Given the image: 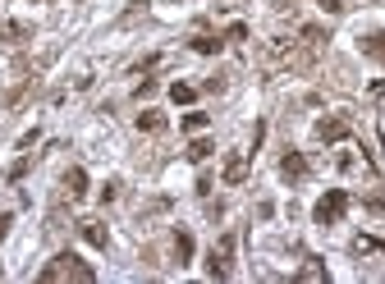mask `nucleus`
Instances as JSON below:
<instances>
[{
  "label": "nucleus",
  "mask_w": 385,
  "mask_h": 284,
  "mask_svg": "<svg viewBox=\"0 0 385 284\" xmlns=\"http://www.w3.org/2000/svg\"><path fill=\"white\" fill-rule=\"evenodd\" d=\"M37 280L41 284H55V280H74V284H92L96 280V270L87 266V261L79 257V253H55L46 266L37 270Z\"/></svg>",
  "instance_id": "nucleus-1"
},
{
  "label": "nucleus",
  "mask_w": 385,
  "mask_h": 284,
  "mask_svg": "<svg viewBox=\"0 0 385 284\" xmlns=\"http://www.w3.org/2000/svg\"><path fill=\"white\" fill-rule=\"evenodd\" d=\"M354 206V198H349V188H326L321 193V202L312 206V220L321 225V229H330V225H339L344 220V211Z\"/></svg>",
  "instance_id": "nucleus-2"
},
{
  "label": "nucleus",
  "mask_w": 385,
  "mask_h": 284,
  "mask_svg": "<svg viewBox=\"0 0 385 284\" xmlns=\"http://www.w3.org/2000/svg\"><path fill=\"white\" fill-rule=\"evenodd\" d=\"M234 234H220V243L211 248V257H206V275L211 280H229V270H234Z\"/></svg>",
  "instance_id": "nucleus-3"
},
{
  "label": "nucleus",
  "mask_w": 385,
  "mask_h": 284,
  "mask_svg": "<svg viewBox=\"0 0 385 284\" xmlns=\"http://www.w3.org/2000/svg\"><path fill=\"white\" fill-rule=\"evenodd\" d=\"M344 138H354V119H349V115H326V119H316V142L335 147V142H344Z\"/></svg>",
  "instance_id": "nucleus-4"
},
{
  "label": "nucleus",
  "mask_w": 385,
  "mask_h": 284,
  "mask_svg": "<svg viewBox=\"0 0 385 284\" xmlns=\"http://www.w3.org/2000/svg\"><path fill=\"white\" fill-rule=\"evenodd\" d=\"M307 174H312L307 156H303V151H294V147H284V151H280V179H284V183H303Z\"/></svg>",
  "instance_id": "nucleus-5"
},
{
  "label": "nucleus",
  "mask_w": 385,
  "mask_h": 284,
  "mask_svg": "<svg viewBox=\"0 0 385 284\" xmlns=\"http://www.w3.org/2000/svg\"><path fill=\"white\" fill-rule=\"evenodd\" d=\"M19 41H32V24L5 19V24H0V46H19Z\"/></svg>",
  "instance_id": "nucleus-6"
},
{
  "label": "nucleus",
  "mask_w": 385,
  "mask_h": 284,
  "mask_svg": "<svg viewBox=\"0 0 385 284\" xmlns=\"http://www.w3.org/2000/svg\"><path fill=\"white\" fill-rule=\"evenodd\" d=\"M64 198H69V202H83L87 198V170L83 166L64 170Z\"/></svg>",
  "instance_id": "nucleus-7"
},
{
  "label": "nucleus",
  "mask_w": 385,
  "mask_h": 284,
  "mask_svg": "<svg viewBox=\"0 0 385 284\" xmlns=\"http://www.w3.org/2000/svg\"><path fill=\"white\" fill-rule=\"evenodd\" d=\"M358 51H362L367 60L385 64V32H362V37H358Z\"/></svg>",
  "instance_id": "nucleus-8"
},
{
  "label": "nucleus",
  "mask_w": 385,
  "mask_h": 284,
  "mask_svg": "<svg viewBox=\"0 0 385 284\" xmlns=\"http://www.w3.org/2000/svg\"><path fill=\"white\" fill-rule=\"evenodd\" d=\"M79 234H83L92 248H110V229H106L101 220H83V225H79Z\"/></svg>",
  "instance_id": "nucleus-9"
},
{
  "label": "nucleus",
  "mask_w": 385,
  "mask_h": 284,
  "mask_svg": "<svg viewBox=\"0 0 385 284\" xmlns=\"http://www.w3.org/2000/svg\"><path fill=\"white\" fill-rule=\"evenodd\" d=\"M189 261H193V234L174 229V266H189Z\"/></svg>",
  "instance_id": "nucleus-10"
},
{
  "label": "nucleus",
  "mask_w": 385,
  "mask_h": 284,
  "mask_svg": "<svg viewBox=\"0 0 385 284\" xmlns=\"http://www.w3.org/2000/svg\"><path fill=\"white\" fill-rule=\"evenodd\" d=\"M248 179V156H229L225 161V183L234 188V183H244Z\"/></svg>",
  "instance_id": "nucleus-11"
},
{
  "label": "nucleus",
  "mask_w": 385,
  "mask_h": 284,
  "mask_svg": "<svg viewBox=\"0 0 385 284\" xmlns=\"http://www.w3.org/2000/svg\"><path fill=\"white\" fill-rule=\"evenodd\" d=\"M189 46L197 51V56H220V46H225V41H220V37H211V32H197V37L189 41Z\"/></svg>",
  "instance_id": "nucleus-12"
},
{
  "label": "nucleus",
  "mask_w": 385,
  "mask_h": 284,
  "mask_svg": "<svg viewBox=\"0 0 385 284\" xmlns=\"http://www.w3.org/2000/svg\"><path fill=\"white\" fill-rule=\"evenodd\" d=\"M170 101L174 106H193L197 101V87L193 83H170Z\"/></svg>",
  "instance_id": "nucleus-13"
},
{
  "label": "nucleus",
  "mask_w": 385,
  "mask_h": 284,
  "mask_svg": "<svg viewBox=\"0 0 385 284\" xmlns=\"http://www.w3.org/2000/svg\"><path fill=\"white\" fill-rule=\"evenodd\" d=\"M354 253H358V257H367V253H381V257H385V238H371V234H358V238H354Z\"/></svg>",
  "instance_id": "nucleus-14"
},
{
  "label": "nucleus",
  "mask_w": 385,
  "mask_h": 284,
  "mask_svg": "<svg viewBox=\"0 0 385 284\" xmlns=\"http://www.w3.org/2000/svg\"><path fill=\"white\" fill-rule=\"evenodd\" d=\"M134 124L142 128V133H161V128H165V115H161V111H142Z\"/></svg>",
  "instance_id": "nucleus-15"
},
{
  "label": "nucleus",
  "mask_w": 385,
  "mask_h": 284,
  "mask_svg": "<svg viewBox=\"0 0 385 284\" xmlns=\"http://www.w3.org/2000/svg\"><path fill=\"white\" fill-rule=\"evenodd\" d=\"M303 41H307V46H326V41H330V28H326V24H303Z\"/></svg>",
  "instance_id": "nucleus-16"
},
{
  "label": "nucleus",
  "mask_w": 385,
  "mask_h": 284,
  "mask_svg": "<svg viewBox=\"0 0 385 284\" xmlns=\"http://www.w3.org/2000/svg\"><path fill=\"white\" fill-rule=\"evenodd\" d=\"M216 151V142L211 138H197V142H189V161H206Z\"/></svg>",
  "instance_id": "nucleus-17"
},
{
  "label": "nucleus",
  "mask_w": 385,
  "mask_h": 284,
  "mask_svg": "<svg viewBox=\"0 0 385 284\" xmlns=\"http://www.w3.org/2000/svg\"><path fill=\"white\" fill-rule=\"evenodd\" d=\"M184 128H189V133H202V128H206V115H202V111L184 115Z\"/></svg>",
  "instance_id": "nucleus-18"
},
{
  "label": "nucleus",
  "mask_w": 385,
  "mask_h": 284,
  "mask_svg": "<svg viewBox=\"0 0 385 284\" xmlns=\"http://www.w3.org/2000/svg\"><path fill=\"white\" fill-rule=\"evenodd\" d=\"M294 280H326V266H321V261H312V266H303Z\"/></svg>",
  "instance_id": "nucleus-19"
},
{
  "label": "nucleus",
  "mask_w": 385,
  "mask_h": 284,
  "mask_svg": "<svg viewBox=\"0 0 385 284\" xmlns=\"http://www.w3.org/2000/svg\"><path fill=\"white\" fill-rule=\"evenodd\" d=\"M161 64V51H151V56H142L138 64H134V73H147V69H156Z\"/></svg>",
  "instance_id": "nucleus-20"
},
{
  "label": "nucleus",
  "mask_w": 385,
  "mask_h": 284,
  "mask_svg": "<svg viewBox=\"0 0 385 284\" xmlns=\"http://www.w3.org/2000/svg\"><path fill=\"white\" fill-rule=\"evenodd\" d=\"M28 166H32V161H28V156H19L14 166H9V174H5V179H24V174H28Z\"/></svg>",
  "instance_id": "nucleus-21"
},
{
  "label": "nucleus",
  "mask_w": 385,
  "mask_h": 284,
  "mask_svg": "<svg viewBox=\"0 0 385 284\" xmlns=\"http://www.w3.org/2000/svg\"><path fill=\"white\" fill-rule=\"evenodd\" d=\"M225 41H248V24H229V32H225Z\"/></svg>",
  "instance_id": "nucleus-22"
},
{
  "label": "nucleus",
  "mask_w": 385,
  "mask_h": 284,
  "mask_svg": "<svg viewBox=\"0 0 385 284\" xmlns=\"http://www.w3.org/2000/svg\"><path fill=\"white\" fill-rule=\"evenodd\" d=\"M119 188H124V183H119V179H110L106 188H101V202H115V198H119Z\"/></svg>",
  "instance_id": "nucleus-23"
},
{
  "label": "nucleus",
  "mask_w": 385,
  "mask_h": 284,
  "mask_svg": "<svg viewBox=\"0 0 385 284\" xmlns=\"http://www.w3.org/2000/svg\"><path fill=\"white\" fill-rule=\"evenodd\" d=\"M9 229H14V215H9V211H0V243L9 238Z\"/></svg>",
  "instance_id": "nucleus-24"
},
{
  "label": "nucleus",
  "mask_w": 385,
  "mask_h": 284,
  "mask_svg": "<svg viewBox=\"0 0 385 284\" xmlns=\"http://www.w3.org/2000/svg\"><path fill=\"white\" fill-rule=\"evenodd\" d=\"M316 5H321L326 14H344V0H316Z\"/></svg>",
  "instance_id": "nucleus-25"
},
{
  "label": "nucleus",
  "mask_w": 385,
  "mask_h": 284,
  "mask_svg": "<svg viewBox=\"0 0 385 284\" xmlns=\"http://www.w3.org/2000/svg\"><path fill=\"white\" fill-rule=\"evenodd\" d=\"M151 92H156V78H142L138 83V101H142V96H151Z\"/></svg>",
  "instance_id": "nucleus-26"
},
{
  "label": "nucleus",
  "mask_w": 385,
  "mask_h": 284,
  "mask_svg": "<svg viewBox=\"0 0 385 284\" xmlns=\"http://www.w3.org/2000/svg\"><path fill=\"white\" fill-rule=\"evenodd\" d=\"M32 5H51V0H32Z\"/></svg>",
  "instance_id": "nucleus-27"
},
{
  "label": "nucleus",
  "mask_w": 385,
  "mask_h": 284,
  "mask_svg": "<svg viewBox=\"0 0 385 284\" xmlns=\"http://www.w3.org/2000/svg\"><path fill=\"white\" fill-rule=\"evenodd\" d=\"M271 5H284V0H271Z\"/></svg>",
  "instance_id": "nucleus-28"
}]
</instances>
